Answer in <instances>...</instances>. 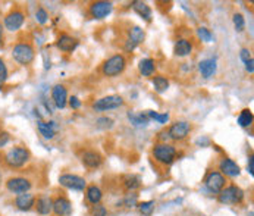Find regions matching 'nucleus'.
Listing matches in <instances>:
<instances>
[{
    "label": "nucleus",
    "mask_w": 254,
    "mask_h": 216,
    "mask_svg": "<svg viewBox=\"0 0 254 216\" xmlns=\"http://www.w3.org/2000/svg\"><path fill=\"white\" fill-rule=\"evenodd\" d=\"M30 160H31V151L25 145L9 147L1 156L3 166H6L7 169H12V171L25 168L30 163Z\"/></svg>",
    "instance_id": "obj_1"
},
{
    "label": "nucleus",
    "mask_w": 254,
    "mask_h": 216,
    "mask_svg": "<svg viewBox=\"0 0 254 216\" xmlns=\"http://www.w3.org/2000/svg\"><path fill=\"white\" fill-rule=\"evenodd\" d=\"M10 56L12 59L21 65V67H28L34 62L36 59V47L33 46V43L30 41H16L13 46H12V50H10Z\"/></svg>",
    "instance_id": "obj_2"
},
{
    "label": "nucleus",
    "mask_w": 254,
    "mask_h": 216,
    "mask_svg": "<svg viewBox=\"0 0 254 216\" xmlns=\"http://www.w3.org/2000/svg\"><path fill=\"white\" fill-rule=\"evenodd\" d=\"M151 157L154 159L156 163L163 165V166H169L177 160L178 151H177V147L174 144L156 143L151 148Z\"/></svg>",
    "instance_id": "obj_3"
},
{
    "label": "nucleus",
    "mask_w": 254,
    "mask_h": 216,
    "mask_svg": "<svg viewBox=\"0 0 254 216\" xmlns=\"http://www.w3.org/2000/svg\"><path fill=\"white\" fill-rule=\"evenodd\" d=\"M25 21H27V13H25V10H24L22 7H19V6H15V7H12V9L3 16L1 24H3L4 31L16 33V31H19V30L24 27Z\"/></svg>",
    "instance_id": "obj_4"
},
{
    "label": "nucleus",
    "mask_w": 254,
    "mask_h": 216,
    "mask_svg": "<svg viewBox=\"0 0 254 216\" xmlns=\"http://www.w3.org/2000/svg\"><path fill=\"white\" fill-rule=\"evenodd\" d=\"M125 68H127V58L121 53H116L102 64V73L108 78H115L122 75Z\"/></svg>",
    "instance_id": "obj_5"
},
{
    "label": "nucleus",
    "mask_w": 254,
    "mask_h": 216,
    "mask_svg": "<svg viewBox=\"0 0 254 216\" xmlns=\"http://www.w3.org/2000/svg\"><path fill=\"white\" fill-rule=\"evenodd\" d=\"M244 197H246L244 190L241 187L235 185V184L225 185L218 194L219 203H222V205H232V206L241 205Z\"/></svg>",
    "instance_id": "obj_6"
},
{
    "label": "nucleus",
    "mask_w": 254,
    "mask_h": 216,
    "mask_svg": "<svg viewBox=\"0 0 254 216\" xmlns=\"http://www.w3.org/2000/svg\"><path fill=\"white\" fill-rule=\"evenodd\" d=\"M4 187L9 193L12 194H24V193H30L33 188V181L28 177H22V175H15L7 178L4 182Z\"/></svg>",
    "instance_id": "obj_7"
},
{
    "label": "nucleus",
    "mask_w": 254,
    "mask_h": 216,
    "mask_svg": "<svg viewBox=\"0 0 254 216\" xmlns=\"http://www.w3.org/2000/svg\"><path fill=\"white\" fill-rule=\"evenodd\" d=\"M125 105V100L122 96L119 94H110V96H105L102 99H97L91 108L96 112H106V110H113V109L122 108Z\"/></svg>",
    "instance_id": "obj_8"
},
{
    "label": "nucleus",
    "mask_w": 254,
    "mask_h": 216,
    "mask_svg": "<svg viewBox=\"0 0 254 216\" xmlns=\"http://www.w3.org/2000/svg\"><path fill=\"white\" fill-rule=\"evenodd\" d=\"M169 140L172 142H184L192 131V125L188 121H177L171 124V127L166 130Z\"/></svg>",
    "instance_id": "obj_9"
},
{
    "label": "nucleus",
    "mask_w": 254,
    "mask_h": 216,
    "mask_svg": "<svg viewBox=\"0 0 254 216\" xmlns=\"http://www.w3.org/2000/svg\"><path fill=\"white\" fill-rule=\"evenodd\" d=\"M112 10H113V4L110 1H105V0L91 1L88 6V15L93 19H105L112 13Z\"/></svg>",
    "instance_id": "obj_10"
},
{
    "label": "nucleus",
    "mask_w": 254,
    "mask_h": 216,
    "mask_svg": "<svg viewBox=\"0 0 254 216\" xmlns=\"http://www.w3.org/2000/svg\"><path fill=\"white\" fill-rule=\"evenodd\" d=\"M204 185L210 193L219 194L220 190L226 185V178L219 171H209L204 178Z\"/></svg>",
    "instance_id": "obj_11"
},
{
    "label": "nucleus",
    "mask_w": 254,
    "mask_h": 216,
    "mask_svg": "<svg viewBox=\"0 0 254 216\" xmlns=\"http://www.w3.org/2000/svg\"><path fill=\"white\" fill-rule=\"evenodd\" d=\"M59 184L68 190H73V191H84L87 188V181L84 180L79 175L75 174H64L59 177Z\"/></svg>",
    "instance_id": "obj_12"
},
{
    "label": "nucleus",
    "mask_w": 254,
    "mask_h": 216,
    "mask_svg": "<svg viewBox=\"0 0 254 216\" xmlns=\"http://www.w3.org/2000/svg\"><path fill=\"white\" fill-rule=\"evenodd\" d=\"M219 172L226 178V177H229V178H237V177H240V174H241V168H240V165L235 162V160H232V159H229V157H222L220 159V162H219Z\"/></svg>",
    "instance_id": "obj_13"
},
{
    "label": "nucleus",
    "mask_w": 254,
    "mask_h": 216,
    "mask_svg": "<svg viewBox=\"0 0 254 216\" xmlns=\"http://www.w3.org/2000/svg\"><path fill=\"white\" fill-rule=\"evenodd\" d=\"M81 162L88 169H97L103 165V156L96 150H85L81 154Z\"/></svg>",
    "instance_id": "obj_14"
},
{
    "label": "nucleus",
    "mask_w": 254,
    "mask_h": 216,
    "mask_svg": "<svg viewBox=\"0 0 254 216\" xmlns=\"http://www.w3.org/2000/svg\"><path fill=\"white\" fill-rule=\"evenodd\" d=\"M52 212L56 216H69L72 214V203L65 196H58L53 199Z\"/></svg>",
    "instance_id": "obj_15"
},
{
    "label": "nucleus",
    "mask_w": 254,
    "mask_h": 216,
    "mask_svg": "<svg viewBox=\"0 0 254 216\" xmlns=\"http://www.w3.org/2000/svg\"><path fill=\"white\" fill-rule=\"evenodd\" d=\"M36 194L30 193H24V194H18L13 200V205L18 211L21 212H30L31 209H34V203H36Z\"/></svg>",
    "instance_id": "obj_16"
},
{
    "label": "nucleus",
    "mask_w": 254,
    "mask_h": 216,
    "mask_svg": "<svg viewBox=\"0 0 254 216\" xmlns=\"http://www.w3.org/2000/svg\"><path fill=\"white\" fill-rule=\"evenodd\" d=\"M52 102L58 109H65L68 105V90L64 84H56L52 88Z\"/></svg>",
    "instance_id": "obj_17"
},
{
    "label": "nucleus",
    "mask_w": 254,
    "mask_h": 216,
    "mask_svg": "<svg viewBox=\"0 0 254 216\" xmlns=\"http://www.w3.org/2000/svg\"><path fill=\"white\" fill-rule=\"evenodd\" d=\"M78 44H79V41L75 37L65 34V33L61 34V36L58 37V40H56V47L61 52H64V53H72V52H75Z\"/></svg>",
    "instance_id": "obj_18"
},
{
    "label": "nucleus",
    "mask_w": 254,
    "mask_h": 216,
    "mask_svg": "<svg viewBox=\"0 0 254 216\" xmlns=\"http://www.w3.org/2000/svg\"><path fill=\"white\" fill-rule=\"evenodd\" d=\"M34 209L38 215L49 216L52 214V209H53V199L50 196H46V194L38 196V197H36Z\"/></svg>",
    "instance_id": "obj_19"
},
{
    "label": "nucleus",
    "mask_w": 254,
    "mask_h": 216,
    "mask_svg": "<svg viewBox=\"0 0 254 216\" xmlns=\"http://www.w3.org/2000/svg\"><path fill=\"white\" fill-rule=\"evenodd\" d=\"M37 128H38V133L46 139V140H53L56 133H58V125L56 122L53 121H41L38 119L37 121Z\"/></svg>",
    "instance_id": "obj_20"
},
{
    "label": "nucleus",
    "mask_w": 254,
    "mask_h": 216,
    "mask_svg": "<svg viewBox=\"0 0 254 216\" xmlns=\"http://www.w3.org/2000/svg\"><path fill=\"white\" fill-rule=\"evenodd\" d=\"M192 41L188 38H178L174 46V53L178 58H187L192 53Z\"/></svg>",
    "instance_id": "obj_21"
},
{
    "label": "nucleus",
    "mask_w": 254,
    "mask_h": 216,
    "mask_svg": "<svg viewBox=\"0 0 254 216\" xmlns=\"http://www.w3.org/2000/svg\"><path fill=\"white\" fill-rule=\"evenodd\" d=\"M198 71L201 73L203 78H212L216 71H218V64L215 58H209V59H203L198 64Z\"/></svg>",
    "instance_id": "obj_22"
},
{
    "label": "nucleus",
    "mask_w": 254,
    "mask_h": 216,
    "mask_svg": "<svg viewBox=\"0 0 254 216\" xmlns=\"http://www.w3.org/2000/svg\"><path fill=\"white\" fill-rule=\"evenodd\" d=\"M144 40H145V33L141 27L134 25V27H129V28H128L127 41H129L134 47H137L138 44L144 43Z\"/></svg>",
    "instance_id": "obj_23"
},
{
    "label": "nucleus",
    "mask_w": 254,
    "mask_h": 216,
    "mask_svg": "<svg viewBox=\"0 0 254 216\" xmlns=\"http://www.w3.org/2000/svg\"><path fill=\"white\" fill-rule=\"evenodd\" d=\"M85 199L91 206H96L99 203H102L103 199V191L100 190V187L97 185H88L85 188Z\"/></svg>",
    "instance_id": "obj_24"
},
{
    "label": "nucleus",
    "mask_w": 254,
    "mask_h": 216,
    "mask_svg": "<svg viewBox=\"0 0 254 216\" xmlns=\"http://www.w3.org/2000/svg\"><path fill=\"white\" fill-rule=\"evenodd\" d=\"M122 185H124V188L128 193H134L138 188H141L143 182H141V178L138 175H135V174H127L122 178Z\"/></svg>",
    "instance_id": "obj_25"
},
{
    "label": "nucleus",
    "mask_w": 254,
    "mask_h": 216,
    "mask_svg": "<svg viewBox=\"0 0 254 216\" xmlns=\"http://www.w3.org/2000/svg\"><path fill=\"white\" fill-rule=\"evenodd\" d=\"M138 71L143 76H153L156 72V62L151 58H144L138 62Z\"/></svg>",
    "instance_id": "obj_26"
},
{
    "label": "nucleus",
    "mask_w": 254,
    "mask_h": 216,
    "mask_svg": "<svg viewBox=\"0 0 254 216\" xmlns=\"http://www.w3.org/2000/svg\"><path fill=\"white\" fill-rule=\"evenodd\" d=\"M131 7L134 9V12L135 13H138L143 19L145 21H151V9H150V6L144 3V1H138V0H135V1H132L131 3Z\"/></svg>",
    "instance_id": "obj_27"
},
{
    "label": "nucleus",
    "mask_w": 254,
    "mask_h": 216,
    "mask_svg": "<svg viewBox=\"0 0 254 216\" xmlns=\"http://www.w3.org/2000/svg\"><path fill=\"white\" fill-rule=\"evenodd\" d=\"M151 84H153L154 90H156L159 94L165 93V91L169 88V79H168L165 75H154V76L151 78Z\"/></svg>",
    "instance_id": "obj_28"
},
{
    "label": "nucleus",
    "mask_w": 254,
    "mask_h": 216,
    "mask_svg": "<svg viewBox=\"0 0 254 216\" xmlns=\"http://www.w3.org/2000/svg\"><path fill=\"white\" fill-rule=\"evenodd\" d=\"M128 119H129V122H131L134 127H145V125L150 122V119H148V116L145 115V112H143V113L128 112Z\"/></svg>",
    "instance_id": "obj_29"
},
{
    "label": "nucleus",
    "mask_w": 254,
    "mask_h": 216,
    "mask_svg": "<svg viewBox=\"0 0 254 216\" xmlns=\"http://www.w3.org/2000/svg\"><path fill=\"white\" fill-rule=\"evenodd\" d=\"M253 113H252V110L250 109H243L241 112H240V115H238V125L240 127H243V128H249V127H252V124H253Z\"/></svg>",
    "instance_id": "obj_30"
},
{
    "label": "nucleus",
    "mask_w": 254,
    "mask_h": 216,
    "mask_svg": "<svg viewBox=\"0 0 254 216\" xmlns=\"http://www.w3.org/2000/svg\"><path fill=\"white\" fill-rule=\"evenodd\" d=\"M154 206H156V203H154L153 200L141 202V203H138V205H137V208H138L140 214H141L143 216L153 215V212H154Z\"/></svg>",
    "instance_id": "obj_31"
},
{
    "label": "nucleus",
    "mask_w": 254,
    "mask_h": 216,
    "mask_svg": "<svg viewBox=\"0 0 254 216\" xmlns=\"http://www.w3.org/2000/svg\"><path fill=\"white\" fill-rule=\"evenodd\" d=\"M145 115L148 116V119H154L159 124H166L169 121V113H157L156 110H145Z\"/></svg>",
    "instance_id": "obj_32"
},
{
    "label": "nucleus",
    "mask_w": 254,
    "mask_h": 216,
    "mask_svg": "<svg viewBox=\"0 0 254 216\" xmlns=\"http://www.w3.org/2000/svg\"><path fill=\"white\" fill-rule=\"evenodd\" d=\"M49 19H50V16H49V12L43 7V6H38L36 10V21L40 24V25H44V24H47L49 22Z\"/></svg>",
    "instance_id": "obj_33"
},
{
    "label": "nucleus",
    "mask_w": 254,
    "mask_h": 216,
    "mask_svg": "<svg viewBox=\"0 0 254 216\" xmlns=\"http://www.w3.org/2000/svg\"><path fill=\"white\" fill-rule=\"evenodd\" d=\"M197 37H198L201 41H204V43H210V41L213 40L212 31H210L209 28H206V27H198V28H197Z\"/></svg>",
    "instance_id": "obj_34"
},
{
    "label": "nucleus",
    "mask_w": 254,
    "mask_h": 216,
    "mask_svg": "<svg viewBox=\"0 0 254 216\" xmlns=\"http://www.w3.org/2000/svg\"><path fill=\"white\" fill-rule=\"evenodd\" d=\"M232 22H234V27H235V30L238 33L244 31V28H246V19H244V16L241 13H234Z\"/></svg>",
    "instance_id": "obj_35"
},
{
    "label": "nucleus",
    "mask_w": 254,
    "mask_h": 216,
    "mask_svg": "<svg viewBox=\"0 0 254 216\" xmlns=\"http://www.w3.org/2000/svg\"><path fill=\"white\" fill-rule=\"evenodd\" d=\"M96 125L102 130H110L113 127V119L108 118V116H102V118H97L96 121Z\"/></svg>",
    "instance_id": "obj_36"
},
{
    "label": "nucleus",
    "mask_w": 254,
    "mask_h": 216,
    "mask_svg": "<svg viewBox=\"0 0 254 216\" xmlns=\"http://www.w3.org/2000/svg\"><path fill=\"white\" fill-rule=\"evenodd\" d=\"M124 205H125L127 208H135V206L138 205V196H137L135 193L127 194L125 199H124Z\"/></svg>",
    "instance_id": "obj_37"
},
{
    "label": "nucleus",
    "mask_w": 254,
    "mask_h": 216,
    "mask_svg": "<svg viewBox=\"0 0 254 216\" xmlns=\"http://www.w3.org/2000/svg\"><path fill=\"white\" fill-rule=\"evenodd\" d=\"M91 216H108V209H106V206L102 205V203L93 206V209H91Z\"/></svg>",
    "instance_id": "obj_38"
},
{
    "label": "nucleus",
    "mask_w": 254,
    "mask_h": 216,
    "mask_svg": "<svg viewBox=\"0 0 254 216\" xmlns=\"http://www.w3.org/2000/svg\"><path fill=\"white\" fill-rule=\"evenodd\" d=\"M7 78H9V70H7V65H6V62L3 61V58H0V79H1L3 82H6V81H7Z\"/></svg>",
    "instance_id": "obj_39"
},
{
    "label": "nucleus",
    "mask_w": 254,
    "mask_h": 216,
    "mask_svg": "<svg viewBox=\"0 0 254 216\" xmlns=\"http://www.w3.org/2000/svg\"><path fill=\"white\" fill-rule=\"evenodd\" d=\"M240 58H241V61H243L244 64H246L247 61L253 59V56H252V50H250V49H247V47L241 49V52H240Z\"/></svg>",
    "instance_id": "obj_40"
},
{
    "label": "nucleus",
    "mask_w": 254,
    "mask_h": 216,
    "mask_svg": "<svg viewBox=\"0 0 254 216\" xmlns=\"http://www.w3.org/2000/svg\"><path fill=\"white\" fill-rule=\"evenodd\" d=\"M68 105L71 106L72 109H79L81 108V100L76 97V96H71V97H68Z\"/></svg>",
    "instance_id": "obj_41"
},
{
    "label": "nucleus",
    "mask_w": 254,
    "mask_h": 216,
    "mask_svg": "<svg viewBox=\"0 0 254 216\" xmlns=\"http://www.w3.org/2000/svg\"><path fill=\"white\" fill-rule=\"evenodd\" d=\"M10 142V136H9V133H6V131H1L0 133V148H3L6 144Z\"/></svg>",
    "instance_id": "obj_42"
},
{
    "label": "nucleus",
    "mask_w": 254,
    "mask_h": 216,
    "mask_svg": "<svg viewBox=\"0 0 254 216\" xmlns=\"http://www.w3.org/2000/svg\"><path fill=\"white\" fill-rule=\"evenodd\" d=\"M247 169H249V174L253 177L254 175V157L253 154L249 156V163H247Z\"/></svg>",
    "instance_id": "obj_43"
},
{
    "label": "nucleus",
    "mask_w": 254,
    "mask_h": 216,
    "mask_svg": "<svg viewBox=\"0 0 254 216\" xmlns=\"http://www.w3.org/2000/svg\"><path fill=\"white\" fill-rule=\"evenodd\" d=\"M246 71L253 75L254 73V59H250V61H247V62H246Z\"/></svg>",
    "instance_id": "obj_44"
},
{
    "label": "nucleus",
    "mask_w": 254,
    "mask_h": 216,
    "mask_svg": "<svg viewBox=\"0 0 254 216\" xmlns=\"http://www.w3.org/2000/svg\"><path fill=\"white\" fill-rule=\"evenodd\" d=\"M3 44H4V28L0 21V47H3Z\"/></svg>",
    "instance_id": "obj_45"
},
{
    "label": "nucleus",
    "mask_w": 254,
    "mask_h": 216,
    "mask_svg": "<svg viewBox=\"0 0 254 216\" xmlns=\"http://www.w3.org/2000/svg\"><path fill=\"white\" fill-rule=\"evenodd\" d=\"M3 87H4V82H3V81H1V79H0V91H1V90H3Z\"/></svg>",
    "instance_id": "obj_46"
},
{
    "label": "nucleus",
    "mask_w": 254,
    "mask_h": 216,
    "mask_svg": "<svg viewBox=\"0 0 254 216\" xmlns=\"http://www.w3.org/2000/svg\"><path fill=\"white\" fill-rule=\"evenodd\" d=\"M1 181H3V177H1V172H0V185H1Z\"/></svg>",
    "instance_id": "obj_47"
},
{
    "label": "nucleus",
    "mask_w": 254,
    "mask_h": 216,
    "mask_svg": "<svg viewBox=\"0 0 254 216\" xmlns=\"http://www.w3.org/2000/svg\"><path fill=\"white\" fill-rule=\"evenodd\" d=\"M0 216H1V215H0Z\"/></svg>",
    "instance_id": "obj_48"
}]
</instances>
